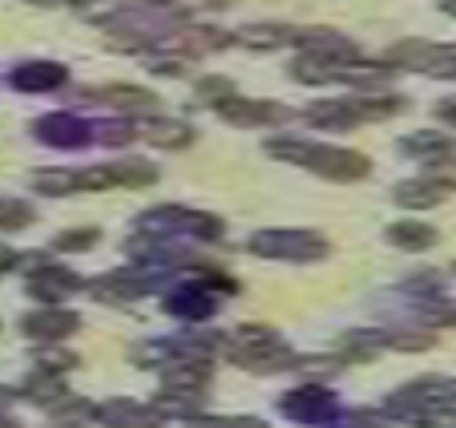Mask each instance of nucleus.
Here are the masks:
<instances>
[{"label":"nucleus","instance_id":"6","mask_svg":"<svg viewBox=\"0 0 456 428\" xmlns=\"http://www.w3.org/2000/svg\"><path fill=\"white\" fill-rule=\"evenodd\" d=\"M154 226H162V231L170 226V231H182V235H202V239H218V235H223V223H218V218H210V214H194V210H178V206L150 210L146 218H142V231H154Z\"/></svg>","mask_w":456,"mask_h":428},{"label":"nucleus","instance_id":"8","mask_svg":"<svg viewBox=\"0 0 456 428\" xmlns=\"http://www.w3.org/2000/svg\"><path fill=\"white\" fill-rule=\"evenodd\" d=\"M33 129L41 142H49V146H57V150H81L94 142V129L81 118H73V113H49V118H41Z\"/></svg>","mask_w":456,"mask_h":428},{"label":"nucleus","instance_id":"25","mask_svg":"<svg viewBox=\"0 0 456 428\" xmlns=\"http://www.w3.org/2000/svg\"><path fill=\"white\" fill-rule=\"evenodd\" d=\"M194 97L207 105H218V102H226V97H234V86L226 78H202L199 89H194Z\"/></svg>","mask_w":456,"mask_h":428},{"label":"nucleus","instance_id":"29","mask_svg":"<svg viewBox=\"0 0 456 428\" xmlns=\"http://www.w3.org/2000/svg\"><path fill=\"white\" fill-rule=\"evenodd\" d=\"M94 243H97V231H77V235H61L57 247L61 251H86V247H94Z\"/></svg>","mask_w":456,"mask_h":428},{"label":"nucleus","instance_id":"13","mask_svg":"<svg viewBox=\"0 0 456 428\" xmlns=\"http://www.w3.org/2000/svg\"><path fill=\"white\" fill-rule=\"evenodd\" d=\"M33 295H41V300H61V295H69V292H77L81 287V279L73 271H65V267H41V271L33 275Z\"/></svg>","mask_w":456,"mask_h":428},{"label":"nucleus","instance_id":"31","mask_svg":"<svg viewBox=\"0 0 456 428\" xmlns=\"http://www.w3.org/2000/svg\"><path fill=\"white\" fill-rule=\"evenodd\" d=\"M440 118H444L448 121V126H456V97H448V102H440Z\"/></svg>","mask_w":456,"mask_h":428},{"label":"nucleus","instance_id":"10","mask_svg":"<svg viewBox=\"0 0 456 428\" xmlns=\"http://www.w3.org/2000/svg\"><path fill=\"white\" fill-rule=\"evenodd\" d=\"M295 45H299L307 57H319V61H355L360 49H355L347 37L331 33V29H303L295 33Z\"/></svg>","mask_w":456,"mask_h":428},{"label":"nucleus","instance_id":"22","mask_svg":"<svg viewBox=\"0 0 456 428\" xmlns=\"http://www.w3.org/2000/svg\"><path fill=\"white\" fill-rule=\"evenodd\" d=\"M110 170H113V182H126V186H150V182L158 178V170L150 162H142V158L118 162V166H110Z\"/></svg>","mask_w":456,"mask_h":428},{"label":"nucleus","instance_id":"17","mask_svg":"<svg viewBox=\"0 0 456 428\" xmlns=\"http://www.w3.org/2000/svg\"><path fill=\"white\" fill-rule=\"evenodd\" d=\"M102 420L110 428H158V420H154V412H146V408H134L129 400H118V404H105L102 408Z\"/></svg>","mask_w":456,"mask_h":428},{"label":"nucleus","instance_id":"1","mask_svg":"<svg viewBox=\"0 0 456 428\" xmlns=\"http://www.w3.org/2000/svg\"><path fill=\"white\" fill-rule=\"evenodd\" d=\"M267 154L295 162V166H307L311 174H323L331 182H355L368 174V158L363 154L339 150V146H319V142H303V137H275V142H267Z\"/></svg>","mask_w":456,"mask_h":428},{"label":"nucleus","instance_id":"7","mask_svg":"<svg viewBox=\"0 0 456 428\" xmlns=\"http://www.w3.org/2000/svg\"><path fill=\"white\" fill-rule=\"evenodd\" d=\"M218 118L231 121V126H275V121H287L291 110L279 102H247V97H226V102L215 105Z\"/></svg>","mask_w":456,"mask_h":428},{"label":"nucleus","instance_id":"15","mask_svg":"<svg viewBox=\"0 0 456 428\" xmlns=\"http://www.w3.org/2000/svg\"><path fill=\"white\" fill-rule=\"evenodd\" d=\"M400 150H404V154L424 158V166H428V162H440V158L456 154V142L448 134H412V137L400 142Z\"/></svg>","mask_w":456,"mask_h":428},{"label":"nucleus","instance_id":"23","mask_svg":"<svg viewBox=\"0 0 456 428\" xmlns=\"http://www.w3.org/2000/svg\"><path fill=\"white\" fill-rule=\"evenodd\" d=\"M33 218V206L20 198H0V231H20Z\"/></svg>","mask_w":456,"mask_h":428},{"label":"nucleus","instance_id":"27","mask_svg":"<svg viewBox=\"0 0 456 428\" xmlns=\"http://www.w3.org/2000/svg\"><path fill=\"white\" fill-rule=\"evenodd\" d=\"M170 311L194 319V316H210V311H215V303L202 300V295H194V292H186V300H170Z\"/></svg>","mask_w":456,"mask_h":428},{"label":"nucleus","instance_id":"28","mask_svg":"<svg viewBox=\"0 0 456 428\" xmlns=\"http://www.w3.org/2000/svg\"><path fill=\"white\" fill-rule=\"evenodd\" d=\"M146 65H150V73H158V78H178L186 61H182L178 53H166V57H162V53H154V57L146 61Z\"/></svg>","mask_w":456,"mask_h":428},{"label":"nucleus","instance_id":"5","mask_svg":"<svg viewBox=\"0 0 456 428\" xmlns=\"http://www.w3.org/2000/svg\"><path fill=\"white\" fill-rule=\"evenodd\" d=\"M250 251L267 259H295V263H307V259L328 255V243L311 231H258L250 239Z\"/></svg>","mask_w":456,"mask_h":428},{"label":"nucleus","instance_id":"20","mask_svg":"<svg viewBox=\"0 0 456 428\" xmlns=\"http://www.w3.org/2000/svg\"><path fill=\"white\" fill-rule=\"evenodd\" d=\"M387 239L396 243V247H404V251H424V247L436 243V231H432V226H420V223H396L392 231H387Z\"/></svg>","mask_w":456,"mask_h":428},{"label":"nucleus","instance_id":"14","mask_svg":"<svg viewBox=\"0 0 456 428\" xmlns=\"http://www.w3.org/2000/svg\"><path fill=\"white\" fill-rule=\"evenodd\" d=\"M77 327V316L73 311H37V316L25 319V332L37 335V340H61Z\"/></svg>","mask_w":456,"mask_h":428},{"label":"nucleus","instance_id":"34","mask_svg":"<svg viewBox=\"0 0 456 428\" xmlns=\"http://www.w3.org/2000/svg\"><path fill=\"white\" fill-rule=\"evenodd\" d=\"M138 4H158V9H166V4H178V0H138Z\"/></svg>","mask_w":456,"mask_h":428},{"label":"nucleus","instance_id":"35","mask_svg":"<svg viewBox=\"0 0 456 428\" xmlns=\"http://www.w3.org/2000/svg\"><path fill=\"white\" fill-rule=\"evenodd\" d=\"M444 12L448 17H456V0H444Z\"/></svg>","mask_w":456,"mask_h":428},{"label":"nucleus","instance_id":"3","mask_svg":"<svg viewBox=\"0 0 456 428\" xmlns=\"http://www.w3.org/2000/svg\"><path fill=\"white\" fill-rule=\"evenodd\" d=\"M404 110V97H344V102H319L307 110L311 126L328 129H352L360 121H379Z\"/></svg>","mask_w":456,"mask_h":428},{"label":"nucleus","instance_id":"9","mask_svg":"<svg viewBox=\"0 0 456 428\" xmlns=\"http://www.w3.org/2000/svg\"><path fill=\"white\" fill-rule=\"evenodd\" d=\"M65 65H57V61H25V65H17L9 73L12 89H20V94H49V89H61L65 86Z\"/></svg>","mask_w":456,"mask_h":428},{"label":"nucleus","instance_id":"12","mask_svg":"<svg viewBox=\"0 0 456 428\" xmlns=\"http://www.w3.org/2000/svg\"><path fill=\"white\" fill-rule=\"evenodd\" d=\"M234 45H247V49H283V45H295V29L287 25H247L231 37Z\"/></svg>","mask_w":456,"mask_h":428},{"label":"nucleus","instance_id":"16","mask_svg":"<svg viewBox=\"0 0 456 428\" xmlns=\"http://www.w3.org/2000/svg\"><path fill=\"white\" fill-rule=\"evenodd\" d=\"M283 412H291V416H303V420L331 416V396L319 392V388H303V392L287 396V400H283Z\"/></svg>","mask_w":456,"mask_h":428},{"label":"nucleus","instance_id":"26","mask_svg":"<svg viewBox=\"0 0 456 428\" xmlns=\"http://www.w3.org/2000/svg\"><path fill=\"white\" fill-rule=\"evenodd\" d=\"M424 178H432L440 190H456V158H440V162H428V174Z\"/></svg>","mask_w":456,"mask_h":428},{"label":"nucleus","instance_id":"32","mask_svg":"<svg viewBox=\"0 0 456 428\" xmlns=\"http://www.w3.org/2000/svg\"><path fill=\"white\" fill-rule=\"evenodd\" d=\"M12 263H17V255H12V251L9 247H0V271H9V267Z\"/></svg>","mask_w":456,"mask_h":428},{"label":"nucleus","instance_id":"33","mask_svg":"<svg viewBox=\"0 0 456 428\" xmlns=\"http://www.w3.org/2000/svg\"><path fill=\"white\" fill-rule=\"evenodd\" d=\"M28 4H41V9H57V4H69V0H28Z\"/></svg>","mask_w":456,"mask_h":428},{"label":"nucleus","instance_id":"4","mask_svg":"<svg viewBox=\"0 0 456 428\" xmlns=\"http://www.w3.org/2000/svg\"><path fill=\"white\" fill-rule=\"evenodd\" d=\"M387 61L400 69H416L428 78H452L456 81V45H436V41H400L387 49Z\"/></svg>","mask_w":456,"mask_h":428},{"label":"nucleus","instance_id":"2","mask_svg":"<svg viewBox=\"0 0 456 428\" xmlns=\"http://www.w3.org/2000/svg\"><path fill=\"white\" fill-rule=\"evenodd\" d=\"M291 78L303 86H360V89H379L392 81V69L368 65V61H319V57H295Z\"/></svg>","mask_w":456,"mask_h":428},{"label":"nucleus","instance_id":"24","mask_svg":"<svg viewBox=\"0 0 456 428\" xmlns=\"http://www.w3.org/2000/svg\"><path fill=\"white\" fill-rule=\"evenodd\" d=\"M94 137L105 142V146H126V142L138 137V126H129V121H105V126L94 129Z\"/></svg>","mask_w":456,"mask_h":428},{"label":"nucleus","instance_id":"11","mask_svg":"<svg viewBox=\"0 0 456 428\" xmlns=\"http://www.w3.org/2000/svg\"><path fill=\"white\" fill-rule=\"evenodd\" d=\"M89 97H97V102H110V105H118V110H126V113H146V118H154V113H158V97L150 94V89L105 86V89H89Z\"/></svg>","mask_w":456,"mask_h":428},{"label":"nucleus","instance_id":"21","mask_svg":"<svg viewBox=\"0 0 456 428\" xmlns=\"http://www.w3.org/2000/svg\"><path fill=\"white\" fill-rule=\"evenodd\" d=\"M33 186L49 198H61V194H69V190H81V182H77V174H69V170H37Z\"/></svg>","mask_w":456,"mask_h":428},{"label":"nucleus","instance_id":"19","mask_svg":"<svg viewBox=\"0 0 456 428\" xmlns=\"http://www.w3.org/2000/svg\"><path fill=\"white\" fill-rule=\"evenodd\" d=\"M142 137H150L154 146L178 150V146H190V126H182V121H162V118H154L146 129H142Z\"/></svg>","mask_w":456,"mask_h":428},{"label":"nucleus","instance_id":"18","mask_svg":"<svg viewBox=\"0 0 456 428\" xmlns=\"http://www.w3.org/2000/svg\"><path fill=\"white\" fill-rule=\"evenodd\" d=\"M448 190H440L432 178H412V182H400L396 186V202L400 206H436Z\"/></svg>","mask_w":456,"mask_h":428},{"label":"nucleus","instance_id":"30","mask_svg":"<svg viewBox=\"0 0 456 428\" xmlns=\"http://www.w3.org/2000/svg\"><path fill=\"white\" fill-rule=\"evenodd\" d=\"M199 428H263V424H255V420H202Z\"/></svg>","mask_w":456,"mask_h":428}]
</instances>
